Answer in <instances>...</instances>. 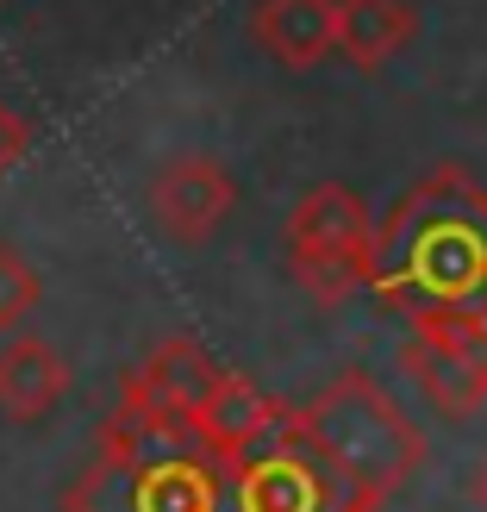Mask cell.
<instances>
[{
  "label": "cell",
  "mask_w": 487,
  "mask_h": 512,
  "mask_svg": "<svg viewBox=\"0 0 487 512\" xmlns=\"http://www.w3.org/2000/svg\"><path fill=\"white\" fill-rule=\"evenodd\" d=\"M369 288L400 319L487 313V182L463 163L413 182L375 225Z\"/></svg>",
  "instance_id": "6da1fadb"
},
{
  "label": "cell",
  "mask_w": 487,
  "mask_h": 512,
  "mask_svg": "<svg viewBox=\"0 0 487 512\" xmlns=\"http://www.w3.org/2000/svg\"><path fill=\"white\" fill-rule=\"evenodd\" d=\"M63 512H219V463L194 444L188 419L125 375L88 469L63 488Z\"/></svg>",
  "instance_id": "7a4b0ae2"
},
{
  "label": "cell",
  "mask_w": 487,
  "mask_h": 512,
  "mask_svg": "<svg viewBox=\"0 0 487 512\" xmlns=\"http://www.w3.org/2000/svg\"><path fill=\"white\" fill-rule=\"evenodd\" d=\"M294 425L338 481L344 512H381L425 463V431L369 369H338L294 406Z\"/></svg>",
  "instance_id": "3957f363"
},
{
  "label": "cell",
  "mask_w": 487,
  "mask_h": 512,
  "mask_svg": "<svg viewBox=\"0 0 487 512\" xmlns=\"http://www.w3.org/2000/svg\"><path fill=\"white\" fill-rule=\"evenodd\" d=\"M369 250H375V219L363 194L344 182H319L294 200L288 225H281V256L288 275L300 281L306 300L338 306L369 288Z\"/></svg>",
  "instance_id": "277c9868"
},
{
  "label": "cell",
  "mask_w": 487,
  "mask_h": 512,
  "mask_svg": "<svg viewBox=\"0 0 487 512\" xmlns=\"http://www.w3.org/2000/svg\"><path fill=\"white\" fill-rule=\"evenodd\" d=\"M219 512H344L338 481L294 425V406H281L263 438L219 463Z\"/></svg>",
  "instance_id": "5b68a950"
},
{
  "label": "cell",
  "mask_w": 487,
  "mask_h": 512,
  "mask_svg": "<svg viewBox=\"0 0 487 512\" xmlns=\"http://www.w3.org/2000/svg\"><path fill=\"white\" fill-rule=\"evenodd\" d=\"M400 369L438 406L444 419H469L487 406V313H438V319H406Z\"/></svg>",
  "instance_id": "8992f818"
},
{
  "label": "cell",
  "mask_w": 487,
  "mask_h": 512,
  "mask_svg": "<svg viewBox=\"0 0 487 512\" xmlns=\"http://www.w3.org/2000/svg\"><path fill=\"white\" fill-rule=\"evenodd\" d=\"M238 207V182L232 169L213 163V157H175L157 169V182H150V219H157V232L182 250H200L225 219Z\"/></svg>",
  "instance_id": "52a82bcc"
},
{
  "label": "cell",
  "mask_w": 487,
  "mask_h": 512,
  "mask_svg": "<svg viewBox=\"0 0 487 512\" xmlns=\"http://www.w3.org/2000/svg\"><path fill=\"white\" fill-rule=\"evenodd\" d=\"M281 419V400L275 394H263L250 375H232V369H219V381L207 388V400L194 406V419H188V431H194V444L213 456V463H225V456H238L244 444H256L263 431Z\"/></svg>",
  "instance_id": "ba28073f"
},
{
  "label": "cell",
  "mask_w": 487,
  "mask_h": 512,
  "mask_svg": "<svg viewBox=\"0 0 487 512\" xmlns=\"http://www.w3.org/2000/svg\"><path fill=\"white\" fill-rule=\"evenodd\" d=\"M63 394H69V363L38 331H19V338L0 344V413L13 425L50 419L63 406Z\"/></svg>",
  "instance_id": "9c48e42d"
},
{
  "label": "cell",
  "mask_w": 487,
  "mask_h": 512,
  "mask_svg": "<svg viewBox=\"0 0 487 512\" xmlns=\"http://www.w3.org/2000/svg\"><path fill=\"white\" fill-rule=\"evenodd\" d=\"M250 38L275 69H319L331 57V0H256Z\"/></svg>",
  "instance_id": "30bf717a"
},
{
  "label": "cell",
  "mask_w": 487,
  "mask_h": 512,
  "mask_svg": "<svg viewBox=\"0 0 487 512\" xmlns=\"http://www.w3.org/2000/svg\"><path fill=\"white\" fill-rule=\"evenodd\" d=\"M419 32V13L406 0H331V50L356 69L394 63Z\"/></svg>",
  "instance_id": "8fae6325"
},
{
  "label": "cell",
  "mask_w": 487,
  "mask_h": 512,
  "mask_svg": "<svg viewBox=\"0 0 487 512\" xmlns=\"http://www.w3.org/2000/svg\"><path fill=\"white\" fill-rule=\"evenodd\" d=\"M132 381H138L150 400H163L175 419H194V406L207 400V388L219 381V363H213V356L200 350L194 338H163V344L132 369Z\"/></svg>",
  "instance_id": "7c38bea8"
},
{
  "label": "cell",
  "mask_w": 487,
  "mask_h": 512,
  "mask_svg": "<svg viewBox=\"0 0 487 512\" xmlns=\"http://www.w3.org/2000/svg\"><path fill=\"white\" fill-rule=\"evenodd\" d=\"M44 300V275L25 263V250L0 244V331H19Z\"/></svg>",
  "instance_id": "4fadbf2b"
},
{
  "label": "cell",
  "mask_w": 487,
  "mask_h": 512,
  "mask_svg": "<svg viewBox=\"0 0 487 512\" xmlns=\"http://www.w3.org/2000/svg\"><path fill=\"white\" fill-rule=\"evenodd\" d=\"M25 157H32V125H25V119L7 107V100H0V182H7V175H13Z\"/></svg>",
  "instance_id": "5bb4252c"
},
{
  "label": "cell",
  "mask_w": 487,
  "mask_h": 512,
  "mask_svg": "<svg viewBox=\"0 0 487 512\" xmlns=\"http://www.w3.org/2000/svg\"><path fill=\"white\" fill-rule=\"evenodd\" d=\"M469 494H475V506H481V512H487V463H481V469H475V481H469Z\"/></svg>",
  "instance_id": "9a60e30c"
}]
</instances>
